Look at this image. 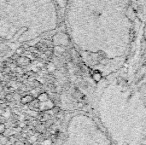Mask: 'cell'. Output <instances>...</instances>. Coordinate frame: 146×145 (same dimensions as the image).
Masks as SVG:
<instances>
[{"mask_svg":"<svg viewBox=\"0 0 146 145\" xmlns=\"http://www.w3.org/2000/svg\"><path fill=\"white\" fill-rule=\"evenodd\" d=\"M56 3L58 4V7L60 9V11H62V10L63 11V10L66 9L67 5H68V3L69 0H56Z\"/></svg>","mask_w":146,"mask_h":145,"instance_id":"2","label":"cell"},{"mask_svg":"<svg viewBox=\"0 0 146 145\" xmlns=\"http://www.w3.org/2000/svg\"><path fill=\"white\" fill-rule=\"evenodd\" d=\"M59 11L56 0H0L2 37L16 39L31 28L36 34L54 29Z\"/></svg>","mask_w":146,"mask_h":145,"instance_id":"1","label":"cell"},{"mask_svg":"<svg viewBox=\"0 0 146 145\" xmlns=\"http://www.w3.org/2000/svg\"><path fill=\"white\" fill-rule=\"evenodd\" d=\"M6 99H8V100H11V96H10V95H8V96L6 97Z\"/></svg>","mask_w":146,"mask_h":145,"instance_id":"3","label":"cell"}]
</instances>
